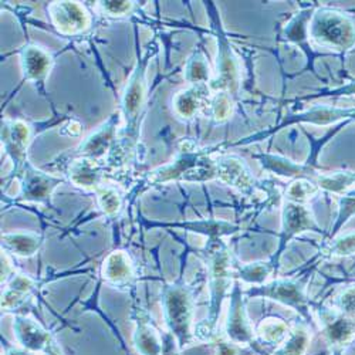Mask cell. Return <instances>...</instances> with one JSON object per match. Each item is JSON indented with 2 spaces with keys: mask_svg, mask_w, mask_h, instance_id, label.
Listing matches in <instances>:
<instances>
[{
  "mask_svg": "<svg viewBox=\"0 0 355 355\" xmlns=\"http://www.w3.org/2000/svg\"><path fill=\"white\" fill-rule=\"evenodd\" d=\"M309 35L321 47L344 51L355 44V21L338 10L318 9L311 16Z\"/></svg>",
  "mask_w": 355,
  "mask_h": 355,
  "instance_id": "3957f363",
  "label": "cell"
},
{
  "mask_svg": "<svg viewBox=\"0 0 355 355\" xmlns=\"http://www.w3.org/2000/svg\"><path fill=\"white\" fill-rule=\"evenodd\" d=\"M307 345V336L303 331H295L290 340L287 341V344L284 345V348L282 349V355H302L306 349Z\"/></svg>",
  "mask_w": 355,
  "mask_h": 355,
  "instance_id": "e575fe53",
  "label": "cell"
},
{
  "mask_svg": "<svg viewBox=\"0 0 355 355\" xmlns=\"http://www.w3.org/2000/svg\"><path fill=\"white\" fill-rule=\"evenodd\" d=\"M80 132H81V125H80V123H77V121H70V123L62 130V134H63V135H69V137L80 135Z\"/></svg>",
  "mask_w": 355,
  "mask_h": 355,
  "instance_id": "f35d334b",
  "label": "cell"
},
{
  "mask_svg": "<svg viewBox=\"0 0 355 355\" xmlns=\"http://www.w3.org/2000/svg\"><path fill=\"white\" fill-rule=\"evenodd\" d=\"M49 16L55 31L64 36L84 33L92 24L90 15L78 2H51L49 5Z\"/></svg>",
  "mask_w": 355,
  "mask_h": 355,
  "instance_id": "ba28073f",
  "label": "cell"
},
{
  "mask_svg": "<svg viewBox=\"0 0 355 355\" xmlns=\"http://www.w3.org/2000/svg\"><path fill=\"white\" fill-rule=\"evenodd\" d=\"M250 294H254V295L260 294V295H264V297H270L273 300L282 302L295 309H303L306 303L300 286L287 280L273 282L268 286H263L254 290V293H250Z\"/></svg>",
  "mask_w": 355,
  "mask_h": 355,
  "instance_id": "d6986e66",
  "label": "cell"
},
{
  "mask_svg": "<svg viewBox=\"0 0 355 355\" xmlns=\"http://www.w3.org/2000/svg\"><path fill=\"white\" fill-rule=\"evenodd\" d=\"M169 227H181L185 230H192V232H199L209 234L211 238H219L222 234L232 233L234 227L230 223L226 222H219V220H202V222H187V223H172V225H164Z\"/></svg>",
  "mask_w": 355,
  "mask_h": 355,
  "instance_id": "4316f807",
  "label": "cell"
},
{
  "mask_svg": "<svg viewBox=\"0 0 355 355\" xmlns=\"http://www.w3.org/2000/svg\"><path fill=\"white\" fill-rule=\"evenodd\" d=\"M355 250V234L352 236H348V238L340 241L336 246V252L340 253V254H344V253H351Z\"/></svg>",
  "mask_w": 355,
  "mask_h": 355,
  "instance_id": "8d00e7d4",
  "label": "cell"
},
{
  "mask_svg": "<svg viewBox=\"0 0 355 355\" xmlns=\"http://www.w3.org/2000/svg\"><path fill=\"white\" fill-rule=\"evenodd\" d=\"M354 115H355V110H340V108H330V107H317V108L310 110L309 112L295 115L293 120L288 121V124L299 121V123H311V124H317V125H325V124L336 123V121L341 120V118L354 116Z\"/></svg>",
  "mask_w": 355,
  "mask_h": 355,
  "instance_id": "cb8c5ba5",
  "label": "cell"
},
{
  "mask_svg": "<svg viewBox=\"0 0 355 355\" xmlns=\"http://www.w3.org/2000/svg\"><path fill=\"white\" fill-rule=\"evenodd\" d=\"M209 108H211V116L215 123L220 124L227 121L234 110L233 96L227 92L215 93V96L211 98Z\"/></svg>",
  "mask_w": 355,
  "mask_h": 355,
  "instance_id": "83f0119b",
  "label": "cell"
},
{
  "mask_svg": "<svg viewBox=\"0 0 355 355\" xmlns=\"http://www.w3.org/2000/svg\"><path fill=\"white\" fill-rule=\"evenodd\" d=\"M334 94H341V96H352V94H355V81H352L348 85L340 88V90L334 92Z\"/></svg>",
  "mask_w": 355,
  "mask_h": 355,
  "instance_id": "b9f144b4",
  "label": "cell"
},
{
  "mask_svg": "<svg viewBox=\"0 0 355 355\" xmlns=\"http://www.w3.org/2000/svg\"><path fill=\"white\" fill-rule=\"evenodd\" d=\"M211 256V318L209 324H214L220 309V303L227 288L230 287V254L220 246L214 245L209 249Z\"/></svg>",
  "mask_w": 355,
  "mask_h": 355,
  "instance_id": "30bf717a",
  "label": "cell"
},
{
  "mask_svg": "<svg viewBox=\"0 0 355 355\" xmlns=\"http://www.w3.org/2000/svg\"><path fill=\"white\" fill-rule=\"evenodd\" d=\"M43 236L32 232L2 233V249L17 257H32L43 246Z\"/></svg>",
  "mask_w": 355,
  "mask_h": 355,
  "instance_id": "ac0fdd59",
  "label": "cell"
},
{
  "mask_svg": "<svg viewBox=\"0 0 355 355\" xmlns=\"http://www.w3.org/2000/svg\"><path fill=\"white\" fill-rule=\"evenodd\" d=\"M218 355H234V349H233L232 347H229V345L222 344V345L219 347Z\"/></svg>",
  "mask_w": 355,
  "mask_h": 355,
  "instance_id": "ee69618b",
  "label": "cell"
},
{
  "mask_svg": "<svg viewBox=\"0 0 355 355\" xmlns=\"http://www.w3.org/2000/svg\"><path fill=\"white\" fill-rule=\"evenodd\" d=\"M97 202L101 212L108 216L114 218L123 209V196L114 187L101 185L97 191Z\"/></svg>",
  "mask_w": 355,
  "mask_h": 355,
  "instance_id": "484cf974",
  "label": "cell"
},
{
  "mask_svg": "<svg viewBox=\"0 0 355 355\" xmlns=\"http://www.w3.org/2000/svg\"><path fill=\"white\" fill-rule=\"evenodd\" d=\"M98 8L103 13L108 16H115V17H121L134 9V2H127V0H103V2H98Z\"/></svg>",
  "mask_w": 355,
  "mask_h": 355,
  "instance_id": "836d02e7",
  "label": "cell"
},
{
  "mask_svg": "<svg viewBox=\"0 0 355 355\" xmlns=\"http://www.w3.org/2000/svg\"><path fill=\"white\" fill-rule=\"evenodd\" d=\"M260 334L270 343H280L287 336V325L280 320H266L260 325Z\"/></svg>",
  "mask_w": 355,
  "mask_h": 355,
  "instance_id": "1f68e13d",
  "label": "cell"
},
{
  "mask_svg": "<svg viewBox=\"0 0 355 355\" xmlns=\"http://www.w3.org/2000/svg\"><path fill=\"white\" fill-rule=\"evenodd\" d=\"M121 120V112L112 114L104 124H101L94 132L88 135L76 148V153L73 154V157L88 158L100 162L108 153L114 150L118 139V134H120L118 127H120Z\"/></svg>",
  "mask_w": 355,
  "mask_h": 355,
  "instance_id": "5b68a950",
  "label": "cell"
},
{
  "mask_svg": "<svg viewBox=\"0 0 355 355\" xmlns=\"http://www.w3.org/2000/svg\"><path fill=\"white\" fill-rule=\"evenodd\" d=\"M314 226V219L311 218L309 209L302 203L286 202L283 211V241H288L291 236L303 230L311 229Z\"/></svg>",
  "mask_w": 355,
  "mask_h": 355,
  "instance_id": "7402d4cb",
  "label": "cell"
},
{
  "mask_svg": "<svg viewBox=\"0 0 355 355\" xmlns=\"http://www.w3.org/2000/svg\"><path fill=\"white\" fill-rule=\"evenodd\" d=\"M63 182L64 180L62 176L40 171L27 161L21 169L19 200L27 203H47L57 187H60Z\"/></svg>",
  "mask_w": 355,
  "mask_h": 355,
  "instance_id": "8992f818",
  "label": "cell"
},
{
  "mask_svg": "<svg viewBox=\"0 0 355 355\" xmlns=\"http://www.w3.org/2000/svg\"><path fill=\"white\" fill-rule=\"evenodd\" d=\"M216 161L218 180L245 193H249L254 188V178L250 175L248 166L241 158L234 155H223Z\"/></svg>",
  "mask_w": 355,
  "mask_h": 355,
  "instance_id": "9a60e30c",
  "label": "cell"
},
{
  "mask_svg": "<svg viewBox=\"0 0 355 355\" xmlns=\"http://www.w3.org/2000/svg\"><path fill=\"white\" fill-rule=\"evenodd\" d=\"M103 279L114 287H128L134 282V264L124 250L111 252L101 268Z\"/></svg>",
  "mask_w": 355,
  "mask_h": 355,
  "instance_id": "2e32d148",
  "label": "cell"
},
{
  "mask_svg": "<svg viewBox=\"0 0 355 355\" xmlns=\"http://www.w3.org/2000/svg\"><path fill=\"white\" fill-rule=\"evenodd\" d=\"M43 355H63V352H62L60 345H58V344L55 343V340H53V341L47 345V348L44 349Z\"/></svg>",
  "mask_w": 355,
  "mask_h": 355,
  "instance_id": "60d3db41",
  "label": "cell"
},
{
  "mask_svg": "<svg viewBox=\"0 0 355 355\" xmlns=\"http://www.w3.org/2000/svg\"><path fill=\"white\" fill-rule=\"evenodd\" d=\"M227 334L238 343H248L252 340V330L246 318L242 295L238 286H234V291L232 295L227 321Z\"/></svg>",
  "mask_w": 355,
  "mask_h": 355,
  "instance_id": "ffe728a7",
  "label": "cell"
},
{
  "mask_svg": "<svg viewBox=\"0 0 355 355\" xmlns=\"http://www.w3.org/2000/svg\"><path fill=\"white\" fill-rule=\"evenodd\" d=\"M313 12L311 10H304L295 16L288 26L286 27V36L288 40L295 42V43H302L306 40L307 33H309V23L311 20Z\"/></svg>",
  "mask_w": 355,
  "mask_h": 355,
  "instance_id": "f546056e",
  "label": "cell"
},
{
  "mask_svg": "<svg viewBox=\"0 0 355 355\" xmlns=\"http://www.w3.org/2000/svg\"><path fill=\"white\" fill-rule=\"evenodd\" d=\"M32 142V128L23 120L2 121V144L6 154L13 162L15 173L21 172L27 162V150Z\"/></svg>",
  "mask_w": 355,
  "mask_h": 355,
  "instance_id": "9c48e42d",
  "label": "cell"
},
{
  "mask_svg": "<svg viewBox=\"0 0 355 355\" xmlns=\"http://www.w3.org/2000/svg\"><path fill=\"white\" fill-rule=\"evenodd\" d=\"M131 318L135 324L134 345L141 355H162V338L158 336L150 315L138 304H134Z\"/></svg>",
  "mask_w": 355,
  "mask_h": 355,
  "instance_id": "7c38bea8",
  "label": "cell"
},
{
  "mask_svg": "<svg viewBox=\"0 0 355 355\" xmlns=\"http://www.w3.org/2000/svg\"><path fill=\"white\" fill-rule=\"evenodd\" d=\"M6 355H35V352H31L24 348H10Z\"/></svg>",
  "mask_w": 355,
  "mask_h": 355,
  "instance_id": "7bdbcfd3",
  "label": "cell"
},
{
  "mask_svg": "<svg viewBox=\"0 0 355 355\" xmlns=\"http://www.w3.org/2000/svg\"><path fill=\"white\" fill-rule=\"evenodd\" d=\"M13 330L20 347L31 352H44L47 345L54 340L46 329L28 315H15Z\"/></svg>",
  "mask_w": 355,
  "mask_h": 355,
  "instance_id": "8fae6325",
  "label": "cell"
},
{
  "mask_svg": "<svg viewBox=\"0 0 355 355\" xmlns=\"http://www.w3.org/2000/svg\"><path fill=\"white\" fill-rule=\"evenodd\" d=\"M35 288L36 282L32 277L21 273L15 275L2 293V310L8 313L20 307Z\"/></svg>",
  "mask_w": 355,
  "mask_h": 355,
  "instance_id": "44dd1931",
  "label": "cell"
},
{
  "mask_svg": "<svg viewBox=\"0 0 355 355\" xmlns=\"http://www.w3.org/2000/svg\"><path fill=\"white\" fill-rule=\"evenodd\" d=\"M218 180V161L208 150H200L193 142H184L176 158L164 166L150 171L145 181L150 185L168 182H209Z\"/></svg>",
  "mask_w": 355,
  "mask_h": 355,
  "instance_id": "7a4b0ae2",
  "label": "cell"
},
{
  "mask_svg": "<svg viewBox=\"0 0 355 355\" xmlns=\"http://www.w3.org/2000/svg\"><path fill=\"white\" fill-rule=\"evenodd\" d=\"M161 304L168 333L176 338L181 348L188 345L192 341L193 315L191 290L184 284H166L162 288Z\"/></svg>",
  "mask_w": 355,
  "mask_h": 355,
  "instance_id": "277c9868",
  "label": "cell"
},
{
  "mask_svg": "<svg viewBox=\"0 0 355 355\" xmlns=\"http://www.w3.org/2000/svg\"><path fill=\"white\" fill-rule=\"evenodd\" d=\"M256 159L261 164L264 169H268L276 175L280 176H287V178H311L315 176V172L311 166L309 165H299L294 164L293 161L279 157V155H272V154H257L254 155Z\"/></svg>",
  "mask_w": 355,
  "mask_h": 355,
  "instance_id": "603a6c76",
  "label": "cell"
},
{
  "mask_svg": "<svg viewBox=\"0 0 355 355\" xmlns=\"http://www.w3.org/2000/svg\"><path fill=\"white\" fill-rule=\"evenodd\" d=\"M218 31V58H216V76L211 80V90L227 92L232 96L239 92L241 85V73L238 62L232 51V46L227 39L223 36L220 27L216 26Z\"/></svg>",
  "mask_w": 355,
  "mask_h": 355,
  "instance_id": "52a82bcc",
  "label": "cell"
},
{
  "mask_svg": "<svg viewBox=\"0 0 355 355\" xmlns=\"http://www.w3.org/2000/svg\"><path fill=\"white\" fill-rule=\"evenodd\" d=\"M211 93L212 90L209 84L189 85L173 97L172 107L175 114L184 118V120H191V118L196 116L203 108L209 107L212 98Z\"/></svg>",
  "mask_w": 355,
  "mask_h": 355,
  "instance_id": "4fadbf2b",
  "label": "cell"
},
{
  "mask_svg": "<svg viewBox=\"0 0 355 355\" xmlns=\"http://www.w3.org/2000/svg\"><path fill=\"white\" fill-rule=\"evenodd\" d=\"M318 191L317 184L311 182L310 180H306V178H299L291 185L287 188V199L288 202H295V203H303L313 195H315Z\"/></svg>",
  "mask_w": 355,
  "mask_h": 355,
  "instance_id": "4dcf8cb0",
  "label": "cell"
},
{
  "mask_svg": "<svg viewBox=\"0 0 355 355\" xmlns=\"http://www.w3.org/2000/svg\"><path fill=\"white\" fill-rule=\"evenodd\" d=\"M185 81L189 85L195 84H209L211 83V69L209 63L202 50H195L185 64L184 71Z\"/></svg>",
  "mask_w": 355,
  "mask_h": 355,
  "instance_id": "d4e9b609",
  "label": "cell"
},
{
  "mask_svg": "<svg viewBox=\"0 0 355 355\" xmlns=\"http://www.w3.org/2000/svg\"><path fill=\"white\" fill-rule=\"evenodd\" d=\"M20 64L27 81L43 84L53 69V57L39 46L27 44L20 50Z\"/></svg>",
  "mask_w": 355,
  "mask_h": 355,
  "instance_id": "5bb4252c",
  "label": "cell"
},
{
  "mask_svg": "<svg viewBox=\"0 0 355 355\" xmlns=\"http://www.w3.org/2000/svg\"><path fill=\"white\" fill-rule=\"evenodd\" d=\"M69 181L81 189L97 191L103 184V166L88 158H74L67 168Z\"/></svg>",
  "mask_w": 355,
  "mask_h": 355,
  "instance_id": "e0dca14e",
  "label": "cell"
},
{
  "mask_svg": "<svg viewBox=\"0 0 355 355\" xmlns=\"http://www.w3.org/2000/svg\"><path fill=\"white\" fill-rule=\"evenodd\" d=\"M151 50H146L137 60V64L128 78L121 101L123 128L118 134L116 144L114 146V164L124 162L130 158L138 141L139 124L146 101V69L151 60Z\"/></svg>",
  "mask_w": 355,
  "mask_h": 355,
  "instance_id": "6da1fadb",
  "label": "cell"
},
{
  "mask_svg": "<svg viewBox=\"0 0 355 355\" xmlns=\"http://www.w3.org/2000/svg\"><path fill=\"white\" fill-rule=\"evenodd\" d=\"M347 333H349V330H348V327H347V324H344V321H340V322H337V324L333 325L330 334H331V337H333L334 340H341V338H344V336H345Z\"/></svg>",
  "mask_w": 355,
  "mask_h": 355,
  "instance_id": "74e56055",
  "label": "cell"
},
{
  "mask_svg": "<svg viewBox=\"0 0 355 355\" xmlns=\"http://www.w3.org/2000/svg\"><path fill=\"white\" fill-rule=\"evenodd\" d=\"M270 270L269 263H254L241 269V277L249 283H261L269 276Z\"/></svg>",
  "mask_w": 355,
  "mask_h": 355,
  "instance_id": "d6a6232c",
  "label": "cell"
},
{
  "mask_svg": "<svg viewBox=\"0 0 355 355\" xmlns=\"http://www.w3.org/2000/svg\"><path fill=\"white\" fill-rule=\"evenodd\" d=\"M343 304L348 309V311H354L355 310V290H351V291H348L344 295Z\"/></svg>",
  "mask_w": 355,
  "mask_h": 355,
  "instance_id": "ab89813d",
  "label": "cell"
},
{
  "mask_svg": "<svg viewBox=\"0 0 355 355\" xmlns=\"http://www.w3.org/2000/svg\"><path fill=\"white\" fill-rule=\"evenodd\" d=\"M355 181V173L352 172H336L317 175V187L331 192H340L349 187Z\"/></svg>",
  "mask_w": 355,
  "mask_h": 355,
  "instance_id": "f1b7e54d",
  "label": "cell"
},
{
  "mask_svg": "<svg viewBox=\"0 0 355 355\" xmlns=\"http://www.w3.org/2000/svg\"><path fill=\"white\" fill-rule=\"evenodd\" d=\"M162 355H180V351H178V344L176 338L171 333H165L162 337Z\"/></svg>",
  "mask_w": 355,
  "mask_h": 355,
  "instance_id": "d590c367",
  "label": "cell"
}]
</instances>
